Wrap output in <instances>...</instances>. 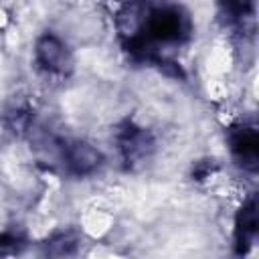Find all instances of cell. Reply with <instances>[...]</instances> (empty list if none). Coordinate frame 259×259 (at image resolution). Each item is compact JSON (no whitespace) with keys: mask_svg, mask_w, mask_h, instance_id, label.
Returning <instances> with one entry per match:
<instances>
[{"mask_svg":"<svg viewBox=\"0 0 259 259\" xmlns=\"http://www.w3.org/2000/svg\"><path fill=\"white\" fill-rule=\"evenodd\" d=\"M38 59L49 69H61V65L65 61V49L57 38L45 36L38 45Z\"/></svg>","mask_w":259,"mask_h":259,"instance_id":"7a4b0ae2","label":"cell"},{"mask_svg":"<svg viewBox=\"0 0 259 259\" xmlns=\"http://www.w3.org/2000/svg\"><path fill=\"white\" fill-rule=\"evenodd\" d=\"M67 160H69V166H71L75 172L85 174V172H91V170L99 164L101 156H99L97 150H93V148L87 146V144H75V146L69 148Z\"/></svg>","mask_w":259,"mask_h":259,"instance_id":"6da1fadb","label":"cell"}]
</instances>
